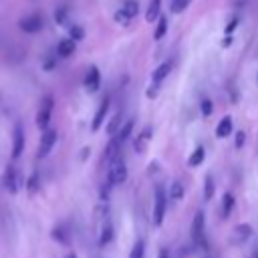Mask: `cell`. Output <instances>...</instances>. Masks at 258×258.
<instances>
[{
	"instance_id": "obj_14",
	"label": "cell",
	"mask_w": 258,
	"mask_h": 258,
	"mask_svg": "<svg viewBox=\"0 0 258 258\" xmlns=\"http://www.w3.org/2000/svg\"><path fill=\"white\" fill-rule=\"evenodd\" d=\"M113 240V224L109 220L101 222V232H99V246H107Z\"/></svg>"
},
{
	"instance_id": "obj_29",
	"label": "cell",
	"mask_w": 258,
	"mask_h": 258,
	"mask_svg": "<svg viewBox=\"0 0 258 258\" xmlns=\"http://www.w3.org/2000/svg\"><path fill=\"white\" fill-rule=\"evenodd\" d=\"M189 4H191V0H171V12H173V14H179V12H183Z\"/></svg>"
},
{
	"instance_id": "obj_37",
	"label": "cell",
	"mask_w": 258,
	"mask_h": 258,
	"mask_svg": "<svg viewBox=\"0 0 258 258\" xmlns=\"http://www.w3.org/2000/svg\"><path fill=\"white\" fill-rule=\"evenodd\" d=\"M248 258H258V248H256V250H254V252H252Z\"/></svg>"
},
{
	"instance_id": "obj_12",
	"label": "cell",
	"mask_w": 258,
	"mask_h": 258,
	"mask_svg": "<svg viewBox=\"0 0 258 258\" xmlns=\"http://www.w3.org/2000/svg\"><path fill=\"white\" fill-rule=\"evenodd\" d=\"M99 87H101L99 69H97V67H89V71H87V75H85V89H87L89 93H95Z\"/></svg>"
},
{
	"instance_id": "obj_11",
	"label": "cell",
	"mask_w": 258,
	"mask_h": 258,
	"mask_svg": "<svg viewBox=\"0 0 258 258\" xmlns=\"http://www.w3.org/2000/svg\"><path fill=\"white\" fill-rule=\"evenodd\" d=\"M109 105H111V101H109V97H105V99L101 101V105H99L95 117H93V123H91V129H93V131H99L101 125L105 123V117H107V113H109Z\"/></svg>"
},
{
	"instance_id": "obj_13",
	"label": "cell",
	"mask_w": 258,
	"mask_h": 258,
	"mask_svg": "<svg viewBox=\"0 0 258 258\" xmlns=\"http://www.w3.org/2000/svg\"><path fill=\"white\" fill-rule=\"evenodd\" d=\"M232 131H234V125H232V117H222V121L218 123V127H216V137H220V139H224V137H228V135H232Z\"/></svg>"
},
{
	"instance_id": "obj_33",
	"label": "cell",
	"mask_w": 258,
	"mask_h": 258,
	"mask_svg": "<svg viewBox=\"0 0 258 258\" xmlns=\"http://www.w3.org/2000/svg\"><path fill=\"white\" fill-rule=\"evenodd\" d=\"M244 139H246L244 131H238V133H236V147H238V149H242V147H244Z\"/></svg>"
},
{
	"instance_id": "obj_35",
	"label": "cell",
	"mask_w": 258,
	"mask_h": 258,
	"mask_svg": "<svg viewBox=\"0 0 258 258\" xmlns=\"http://www.w3.org/2000/svg\"><path fill=\"white\" fill-rule=\"evenodd\" d=\"M236 26H238V20H236V18H234V20H230V22H228V26H226V34H230Z\"/></svg>"
},
{
	"instance_id": "obj_36",
	"label": "cell",
	"mask_w": 258,
	"mask_h": 258,
	"mask_svg": "<svg viewBox=\"0 0 258 258\" xmlns=\"http://www.w3.org/2000/svg\"><path fill=\"white\" fill-rule=\"evenodd\" d=\"M159 258H171L169 250H167V248H161V250H159Z\"/></svg>"
},
{
	"instance_id": "obj_16",
	"label": "cell",
	"mask_w": 258,
	"mask_h": 258,
	"mask_svg": "<svg viewBox=\"0 0 258 258\" xmlns=\"http://www.w3.org/2000/svg\"><path fill=\"white\" fill-rule=\"evenodd\" d=\"M171 73V62L167 60V62H161L153 73H151V83H159L161 85V81L167 77Z\"/></svg>"
},
{
	"instance_id": "obj_17",
	"label": "cell",
	"mask_w": 258,
	"mask_h": 258,
	"mask_svg": "<svg viewBox=\"0 0 258 258\" xmlns=\"http://www.w3.org/2000/svg\"><path fill=\"white\" fill-rule=\"evenodd\" d=\"M133 125H135V121H133V119L125 121V123L121 125V129H119V131H117L115 135H111V137H115V139H117V141H119V143L123 145V143L127 141V137L131 135V131H133Z\"/></svg>"
},
{
	"instance_id": "obj_27",
	"label": "cell",
	"mask_w": 258,
	"mask_h": 258,
	"mask_svg": "<svg viewBox=\"0 0 258 258\" xmlns=\"http://www.w3.org/2000/svg\"><path fill=\"white\" fill-rule=\"evenodd\" d=\"M119 129H121V113H117V115L109 121V125H107V133H109V135H115Z\"/></svg>"
},
{
	"instance_id": "obj_7",
	"label": "cell",
	"mask_w": 258,
	"mask_h": 258,
	"mask_svg": "<svg viewBox=\"0 0 258 258\" xmlns=\"http://www.w3.org/2000/svg\"><path fill=\"white\" fill-rule=\"evenodd\" d=\"M151 137H153V129H151V125H145V127L137 133V137H135V141H133L135 153H145V149H147Z\"/></svg>"
},
{
	"instance_id": "obj_6",
	"label": "cell",
	"mask_w": 258,
	"mask_h": 258,
	"mask_svg": "<svg viewBox=\"0 0 258 258\" xmlns=\"http://www.w3.org/2000/svg\"><path fill=\"white\" fill-rule=\"evenodd\" d=\"M22 185V177H20V171L14 167V165H8L6 171H4V187L10 191V194H16Z\"/></svg>"
},
{
	"instance_id": "obj_28",
	"label": "cell",
	"mask_w": 258,
	"mask_h": 258,
	"mask_svg": "<svg viewBox=\"0 0 258 258\" xmlns=\"http://www.w3.org/2000/svg\"><path fill=\"white\" fill-rule=\"evenodd\" d=\"M143 256H145V244H143V240H137L135 246L131 248L129 258H143Z\"/></svg>"
},
{
	"instance_id": "obj_8",
	"label": "cell",
	"mask_w": 258,
	"mask_h": 258,
	"mask_svg": "<svg viewBox=\"0 0 258 258\" xmlns=\"http://www.w3.org/2000/svg\"><path fill=\"white\" fill-rule=\"evenodd\" d=\"M20 30L28 32V34H34L42 28V16L40 14H30V16H24L20 22H18Z\"/></svg>"
},
{
	"instance_id": "obj_5",
	"label": "cell",
	"mask_w": 258,
	"mask_h": 258,
	"mask_svg": "<svg viewBox=\"0 0 258 258\" xmlns=\"http://www.w3.org/2000/svg\"><path fill=\"white\" fill-rule=\"evenodd\" d=\"M204 226H206V214H204V210H198L191 220V228H189V236L196 246H200L204 242Z\"/></svg>"
},
{
	"instance_id": "obj_9",
	"label": "cell",
	"mask_w": 258,
	"mask_h": 258,
	"mask_svg": "<svg viewBox=\"0 0 258 258\" xmlns=\"http://www.w3.org/2000/svg\"><path fill=\"white\" fill-rule=\"evenodd\" d=\"M250 236H252V226L250 224H238V226H234L230 240H232V244H244L250 240Z\"/></svg>"
},
{
	"instance_id": "obj_22",
	"label": "cell",
	"mask_w": 258,
	"mask_h": 258,
	"mask_svg": "<svg viewBox=\"0 0 258 258\" xmlns=\"http://www.w3.org/2000/svg\"><path fill=\"white\" fill-rule=\"evenodd\" d=\"M167 32V18L165 16H159L157 18V26H155V32H153V38L155 40H161Z\"/></svg>"
},
{
	"instance_id": "obj_3",
	"label": "cell",
	"mask_w": 258,
	"mask_h": 258,
	"mask_svg": "<svg viewBox=\"0 0 258 258\" xmlns=\"http://www.w3.org/2000/svg\"><path fill=\"white\" fill-rule=\"evenodd\" d=\"M52 107H54V99L50 95L42 97L40 101V107H38V113H36V127L40 131H44L50 123V117H52Z\"/></svg>"
},
{
	"instance_id": "obj_20",
	"label": "cell",
	"mask_w": 258,
	"mask_h": 258,
	"mask_svg": "<svg viewBox=\"0 0 258 258\" xmlns=\"http://www.w3.org/2000/svg\"><path fill=\"white\" fill-rule=\"evenodd\" d=\"M159 10H161V0H151L149 2V8L145 12V20L147 22H155L159 18Z\"/></svg>"
},
{
	"instance_id": "obj_21",
	"label": "cell",
	"mask_w": 258,
	"mask_h": 258,
	"mask_svg": "<svg viewBox=\"0 0 258 258\" xmlns=\"http://www.w3.org/2000/svg\"><path fill=\"white\" fill-rule=\"evenodd\" d=\"M121 10H123L129 18H135V16H137V12H139V2H137V0H123Z\"/></svg>"
},
{
	"instance_id": "obj_24",
	"label": "cell",
	"mask_w": 258,
	"mask_h": 258,
	"mask_svg": "<svg viewBox=\"0 0 258 258\" xmlns=\"http://www.w3.org/2000/svg\"><path fill=\"white\" fill-rule=\"evenodd\" d=\"M38 187H40V177H38V173L34 171V173H30V177L26 179V189H28L30 194H36Z\"/></svg>"
},
{
	"instance_id": "obj_23",
	"label": "cell",
	"mask_w": 258,
	"mask_h": 258,
	"mask_svg": "<svg viewBox=\"0 0 258 258\" xmlns=\"http://www.w3.org/2000/svg\"><path fill=\"white\" fill-rule=\"evenodd\" d=\"M52 238L56 242H60V244H69V232H67V228L64 226H56L52 230Z\"/></svg>"
},
{
	"instance_id": "obj_10",
	"label": "cell",
	"mask_w": 258,
	"mask_h": 258,
	"mask_svg": "<svg viewBox=\"0 0 258 258\" xmlns=\"http://www.w3.org/2000/svg\"><path fill=\"white\" fill-rule=\"evenodd\" d=\"M22 149H24V131H22V125L16 123L14 137H12V159H18L22 155Z\"/></svg>"
},
{
	"instance_id": "obj_4",
	"label": "cell",
	"mask_w": 258,
	"mask_h": 258,
	"mask_svg": "<svg viewBox=\"0 0 258 258\" xmlns=\"http://www.w3.org/2000/svg\"><path fill=\"white\" fill-rule=\"evenodd\" d=\"M54 145H56V129L46 127V129L42 131V135H40V143H38V149H36V157H38V159H44V157L52 151Z\"/></svg>"
},
{
	"instance_id": "obj_26",
	"label": "cell",
	"mask_w": 258,
	"mask_h": 258,
	"mask_svg": "<svg viewBox=\"0 0 258 258\" xmlns=\"http://www.w3.org/2000/svg\"><path fill=\"white\" fill-rule=\"evenodd\" d=\"M69 36H71L75 42H79V40L85 38V30H83L79 24H73V26H69Z\"/></svg>"
},
{
	"instance_id": "obj_1",
	"label": "cell",
	"mask_w": 258,
	"mask_h": 258,
	"mask_svg": "<svg viewBox=\"0 0 258 258\" xmlns=\"http://www.w3.org/2000/svg\"><path fill=\"white\" fill-rule=\"evenodd\" d=\"M107 181L113 183V185H119V183H125L127 181V165L119 155H115L111 161H109V171H107Z\"/></svg>"
},
{
	"instance_id": "obj_2",
	"label": "cell",
	"mask_w": 258,
	"mask_h": 258,
	"mask_svg": "<svg viewBox=\"0 0 258 258\" xmlns=\"http://www.w3.org/2000/svg\"><path fill=\"white\" fill-rule=\"evenodd\" d=\"M165 212H167V194H165V189L161 185H157L155 194H153V226H161L163 224Z\"/></svg>"
},
{
	"instance_id": "obj_25",
	"label": "cell",
	"mask_w": 258,
	"mask_h": 258,
	"mask_svg": "<svg viewBox=\"0 0 258 258\" xmlns=\"http://www.w3.org/2000/svg\"><path fill=\"white\" fill-rule=\"evenodd\" d=\"M169 198H171V200H181V198H183V185H181L179 181H173V183L169 185Z\"/></svg>"
},
{
	"instance_id": "obj_18",
	"label": "cell",
	"mask_w": 258,
	"mask_h": 258,
	"mask_svg": "<svg viewBox=\"0 0 258 258\" xmlns=\"http://www.w3.org/2000/svg\"><path fill=\"white\" fill-rule=\"evenodd\" d=\"M204 157H206V149H204V145H198V147L191 151V155L187 157V165H189V167H198V165L204 161Z\"/></svg>"
},
{
	"instance_id": "obj_30",
	"label": "cell",
	"mask_w": 258,
	"mask_h": 258,
	"mask_svg": "<svg viewBox=\"0 0 258 258\" xmlns=\"http://www.w3.org/2000/svg\"><path fill=\"white\" fill-rule=\"evenodd\" d=\"M214 196V179L212 175H206V183H204V198L206 200H212Z\"/></svg>"
},
{
	"instance_id": "obj_15",
	"label": "cell",
	"mask_w": 258,
	"mask_h": 258,
	"mask_svg": "<svg viewBox=\"0 0 258 258\" xmlns=\"http://www.w3.org/2000/svg\"><path fill=\"white\" fill-rule=\"evenodd\" d=\"M75 52V40L69 36V38H62L58 44H56V54L58 56H62V58H67V56H71Z\"/></svg>"
},
{
	"instance_id": "obj_31",
	"label": "cell",
	"mask_w": 258,
	"mask_h": 258,
	"mask_svg": "<svg viewBox=\"0 0 258 258\" xmlns=\"http://www.w3.org/2000/svg\"><path fill=\"white\" fill-rule=\"evenodd\" d=\"M129 20H131V18H129L121 8L115 12V22H119V24H129Z\"/></svg>"
},
{
	"instance_id": "obj_34",
	"label": "cell",
	"mask_w": 258,
	"mask_h": 258,
	"mask_svg": "<svg viewBox=\"0 0 258 258\" xmlns=\"http://www.w3.org/2000/svg\"><path fill=\"white\" fill-rule=\"evenodd\" d=\"M157 89H159V83H151V87L147 89V97H149V99H153V97L157 95Z\"/></svg>"
},
{
	"instance_id": "obj_38",
	"label": "cell",
	"mask_w": 258,
	"mask_h": 258,
	"mask_svg": "<svg viewBox=\"0 0 258 258\" xmlns=\"http://www.w3.org/2000/svg\"><path fill=\"white\" fill-rule=\"evenodd\" d=\"M64 258H77V256H75V254H69V256H64Z\"/></svg>"
},
{
	"instance_id": "obj_19",
	"label": "cell",
	"mask_w": 258,
	"mask_h": 258,
	"mask_svg": "<svg viewBox=\"0 0 258 258\" xmlns=\"http://www.w3.org/2000/svg\"><path fill=\"white\" fill-rule=\"evenodd\" d=\"M234 206H236V200H234V194H230V191H226V194H224V198H222V218H228V216L232 214V210H234Z\"/></svg>"
},
{
	"instance_id": "obj_32",
	"label": "cell",
	"mask_w": 258,
	"mask_h": 258,
	"mask_svg": "<svg viewBox=\"0 0 258 258\" xmlns=\"http://www.w3.org/2000/svg\"><path fill=\"white\" fill-rule=\"evenodd\" d=\"M202 113H204V117H210L212 115V101L210 99H204L202 101Z\"/></svg>"
}]
</instances>
